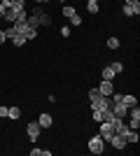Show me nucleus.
I'll use <instances>...</instances> for the list:
<instances>
[{
	"instance_id": "obj_20",
	"label": "nucleus",
	"mask_w": 140,
	"mask_h": 156,
	"mask_svg": "<svg viewBox=\"0 0 140 156\" xmlns=\"http://www.w3.org/2000/svg\"><path fill=\"white\" fill-rule=\"evenodd\" d=\"M12 42H14V47H23V44L28 42V40L23 37V35H14V37H12Z\"/></svg>"
},
{
	"instance_id": "obj_22",
	"label": "nucleus",
	"mask_w": 140,
	"mask_h": 156,
	"mask_svg": "<svg viewBox=\"0 0 140 156\" xmlns=\"http://www.w3.org/2000/svg\"><path fill=\"white\" fill-rule=\"evenodd\" d=\"M38 16H40L42 26H49V23H52V16H49V14H38Z\"/></svg>"
},
{
	"instance_id": "obj_9",
	"label": "nucleus",
	"mask_w": 140,
	"mask_h": 156,
	"mask_svg": "<svg viewBox=\"0 0 140 156\" xmlns=\"http://www.w3.org/2000/svg\"><path fill=\"white\" fill-rule=\"evenodd\" d=\"M124 140H126V144H138V140H140V135L135 133L133 128H128L126 133H124Z\"/></svg>"
},
{
	"instance_id": "obj_15",
	"label": "nucleus",
	"mask_w": 140,
	"mask_h": 156,
	"mask_svg": "<svg viewBox=\"0 0 140 156\" xmlns=\"http://www.w3.org/2000/svg\"><path fill=\"white\" fill-rule=\"evenodd\" d=\"M7 117H9V119H14V121H16V119L21 117V110H19V107H7Z\"/></svg>"
},
{
	"instance_id": "obj_4",
	"label": "nucleus",
	"mask_w": 140,
	"mask_h": 156,
	"mask_svg": "<svg viewBox=\"0 0 140 156\" xmlns=\"http://www.w3.org/2000/svg\"><path fill=\"white\" fill-rule=\"evenodd\" d=\"M26 130H28V137H31V142H35V140L40 137V133H42V126L38 124V121H31V124L26 126Z\"/></svg>"
},
{
	"instance_id": "obj_26",
	"label": "nucleus",
	"mask_w": 140,
	"mask_h": 156,
	"mask_svg": "<svg viewBox=\"0 0 140 156\" xmlns=\"http://www.w3.org/2000/svg\"><path fill=\"white\" fill-rule=\"evenodd\" d=\"M14 35H16V30H14V26L5 28V37H14Z\"/></svg>"
},
{
	"instance_id": "obj_30",
	"label": "nucleus",
	"mask_w": 140,
	"mask_h": 156,
	"mask_svg": "<svg viewBox=\"0 0 140 156\" xmlns=\"http://www.w3.org/2000/svg\"><path fill=\"white\" fill-rule=\"evenodd\" d=\"M0 117H7V107H5V105L0 107Z\"/></svg>"
},
{
	"instance_id": "obj_1",
	"label": "nucleus",
	"mask_w": 140,
	"mask_h": 156,
	"mask_svg": "<svg viewBox=\"0 0 140 156\" xmlns=\"http://www.w3.org/2000/svg\"><path fill=\"white\" fill-rule=\"evenodd\" d=\"M112 107V100H110V96H98L96 100H91V110H110Z\"/></svg>"
},
{
	"instance_id": "obj_10",
	"label": "nucleus",
	"mask_w": 140,
	"mask_h": 156,
	"mask_svg": "<svg viewBox=\"0 0 140 156\" xmlns=\"http://www.w3.org/2000/svg\"><path fill=\"white\" fill-rule=\"evenodd\" d=\"M121 103L126 105V107H135V105H138V98H135L133 93H121Z\"/></svg>"
},
{
	"instance_id": "obj_2",
	"label": "nucleus",
	"mask_w": 140,
	"mask_h": 156,
	"mask_svg": "<svg viewBox=\"0 0 140 156\" xmlns=\"http://www.w3.org/2000/svg\"><path fill=\"white\" fill-rule=\"evenodd\" d=\"M89 151H91V154H103V151H105V140L100 135L91 137V140H89Z\"/></svg>"
},
{
	"instance_id": "obj_23",
	"label": "nucleus",
	"mask_w": 140,
	"mask_h": 156,
	"mask_svg": "<svg viewBox=\"0 0 140 156\" xmlns=\"http://www.w3.org/2000/svg\"><path fill=\"white\" fill-rule=\"evenodd\" d=\"M70 26H82V16L80 14H73V16H70Z\"/></svg>"
},
{
	"instance_id": "obj_29",
	"label": "nucleus",
	"mask_w": 140,
	"mask_h": 156,
	"mask_svg": "<svg viewBox=\"0 0 140 156\" xmlns=\"http://www.w3.org/2000/svg\"><path fill=\"white\" fill-rule=\"evenodd\" d=\"M5 40H7V37H5V30H2V28H0V44H2V42H5Z\"/></svg>"
},
{
	"instance_id": "obj_25",
	"label": "nucleus",
	"mask_w": 140,
	"mask_h": 156,
	"mask_svg": "<svg viewBox=\"0 0 140 156\" xmlns=\"http://www.w3.org/2000/svg\"><path fill=\"white\" fill-rule=\"evenodd\" d=\"M91 112H93V114H91L93 121H98V124H100V121H103V112H100V110H91Z\"/></svg>"
},
{
	"instance_id": "obj_7",
	"label": "nucleus",
	"mask_w": 140,
	"mask_h": 156,
	"mask_svg": "<svg viewBox=\"0 0 140 156\" xmlns=\"http://www.w3.org/2000/svg\"><path fill=\"white\" fill-rule=\"evenodd\" d=\"M112 112H114V117H119V119H124L128 114V107L124 103H112Z\"/></svg>"
},
{
	"instance_id": "obj_5",
	"label": "nucleus",
	"mask_w": 140,
	"mask_h": 156,
	"mask_svg": "<svg viewBox=\"0 0 140 156\" xmlns=\"http://www.w3.org/2000/svg\"><path fill=\"white\" fill-rule=\"evenodd\" d=\"M107 142L112 144L114 149H126V140H124V135H121V133H114V135L110 137Z\"/></svg>"
},
{
	"instance_id": "obj_13",
	"label": "nucleus",
	"mask_w": 140,
	"mask_h": 156,
	"mask_svg": "<svg viewBox=\"0 0 140 156\" xmlns=\"http://www.w3.org/2000/svg\"><path fill=\"white\" fill-rule=\"evenodd\" d=\"M61 14H63V16H66V19H70V16H73V14H77V9H75L73 5H63V9H61Z\"/></svg>"
},
{
	"instance_id": "obj_12",
	"label": "nucleus",
	"mask_w": 140,
	"mask_h": 156,
	"mask_svg": "<svg viewBox=\"0 0 140 156\" xmlns=\"http://www.w3.org/2000/svg\"><path fill=\"white\" fill-rule=\"evenodd\" d=\"M114 77H117V72H114L112 68H110V65H105V68H103V79H107V82H112Z\"/></svg>"
},
{
	"instance_id": "obj_21",
	"label": "nucleus",
	"mask_w": 140,
	"mask_h": 156,
	"mask_svg": "<svg viewBox=\"0 0 140 156\" xmlns=\"http://www.w3.org/2000/svg\"><path fill=\"white\" fill-rule=\"evenodd\" d=\"M124 2H126V5H131V7L135 9V16L140 14V0H124Z\"/></svg>"
},
{
	"instance_id": "obj_16",
	"label": "nucleus",
	"mask_w": 140,
	"mask_h": 156,
	"mask_svg": "<svg viewBox=\"0 0 140 156\" xmlns=\"http://www.w3.org/2000/svg\"><path fill=\"white\" fill-rule=\"evenodd\" d=\"M2 19H5V21H9V23H14V21H16V12H14V9H5Z\"/></svg>"
},
{
	"instance_id": "obj_31",
	"label": "nucleus",
	"mask_w": 140,
	"mask_h": 156,
	"mask_svg": "<svg viewBox=\"0 0 140 156\" xmlns=\"http://www.w3.org/2000/svg\"><path fill=\"white\" fill-rule=\"evenodd\" d=\"M2 14H5V7L0 5V19H2Z\"/></svg>"
},
{
	"instance_id": "obj_32",
	"label": "nucleus",
	"mask_w": 140,
	"mask_h": 156,
	"mask_svg": "<svg viewBox=\"0 0 140 156\" xmlns=\"http://www.w3.org/2000/svg\"><path fill=\"white\" fill-rule=\"evenodd\" d=\"M38 2H40V5H42V2H52V0H38Z\"/></svg>"
},
{
	"instance_id": "obj_27",
	"label": "nucleus",
	"mask_w": 140,
	"mask_h": 156,
	"mask_svg": "<svg viewBox=\"0 0 140 156\" xmlns=\"http://www.w3.org/2000/svg\"><path fill=\"white\" fill-rule=\"evenodd\" d=\"M98 96H100V93H98V89H91V91H89V100H96Z\"/></svg>"
},
{
	"instance_id": "obj_19",
	"label": "nucleus",
	"mask_w": 140,
	"mask_h": 156,
	"mask_svg": "<svg viewBox=\"0 0 140 156\" xmlns=\"http://www.w3.org/2000/svg\"><path fill=\"white\" fill-rule=\"evenodd\" d=\"M119 37H107V49H119Z\"/></svg>"
},
{
	"instance_id": "obj_17",
	"label": "nucleus",
	"mask_w": 140,
	"mask_h": 156,
	"mask_svg": "<svg viewBox=\"0 0 140 156\" xmlns=\"http://www.w3.org/2000/svg\"><path fill=\"white\" fill-rule=\"evenodd\" d=\"M87 9H89V14H98L100 7H98V2H96V0H89V2H87Z\"/></svg>"
},
{
	"instance_id": "obj_8",
	"label": "nucleus",
	"mask_w": 140,
	"mask_h": 156,
	"mask_svg": "<svg viewBox=\"0 0 140 156\" xmlns=\"http://www.w3.org/2000/svg\"><path fill=\"white\" fill-rule=\"evenodd\" d=\"M38 124H40L42 128H49V126L54 124V119H52V114H49V112H42L40 117H38Z\"/></svg>"
},
{
	"instance_id": "obj_11",
	"label": "nucleus",
	"mask_w": 140,
	"mask_h": 156,
	"mask_svg": "<svg viewBox=\"0 0 140 156\" xmlns=\"http://www.w3.org/2000/svg\"><path fill=\"white\" fill-rule=\"evenodd\" d=\"M26 23H28L31 28H40V26H42V23H40V16H38V14H31V16L26 19Z\"/></svg>"
},
{
	"instance_id": "obj_3",
	"label": "nucleus",
	"mask_w": 140,
	"mask_h": 156,
	"mask_svg": "<svg viewBox=\"0 0 140 156\" xmlns=\"http://www.w3.org/2000/svg\"><path fill=\"white\" fill-rule=\"evenodd\" d=\"M98 130H100V137H103V140L107 142V140L114 135V124H112V121H100Z\"/></svg>"
},
{
	"instance_id": "obj_18",
	"label": "nucleus",
	"mask_w": 140,
	"mask_h": 156,
	"mask_svg": "<svg viewBox=\"0 0 140 156\" xmlns=\"http://www.w3.org/2000/svg\"><path fill=\"white\" fill-rule=\"evenodd\" d=\"M121 12H124V16H128V19H131V16H135V9L131 5H126V2H124V7H121Z\"/></svg>"
},
{
	"instance_id": "obj_33",
	"label": "nucleus",
	"mask_w": 140,
	"mask_h": 156,
	"mask_svg": "<svg viewBox=\"0 0 140 156\" xmlns=\"http://www.w3.org/2000/svg\"><path fill=\"white\" fill-rule=\"evenodd\" d=\"M61 2H66V0H61Z\"/></svg>"
},
{
	"instance_id": "obj_28",
	"label": "nucleus",
	"mask_w": 140,
	"mask_h": 156,
	"mask_svg": "<svg viewBox=\"0 0 140 156\" xmlns=\"http://www.w3.org/2000/svg\"><path fill=\"white\" fill-rule=\"evenodd\" d=\"M42 154V149H38V147H33V149H31V156H40Z\"/></svg>"
},
{
	"instance_id": "obj_6",
	"label": "nucleus",
	"mask_w": 140,
	"mask_h": 156,
	"mask_svg": "<svg viewBox=\"0 0 140 156\" xmlns=\"http://www.w3.org/2000/svg\"><path fill=\"white\" fill-rule=\"evenodd\" d=\"M98 93H100V96H112V93H114V84H112V82H107V79H103L100 86H98Z\"/></svg>"
},
{
	"instance_id": "obj_24",
	"label": "nucleus",
	"mask_w": 140,
	"mask_h": 156,
	"mask_svg": "<svg viewBox=\"0 0 140 156\" xmlns=\"http://www.w3.org/2000/svg\"><path fill=\"white\" fill-rule=\"evenodd\" d=\"M110 68H112L117 75H119V72H124V63H119V61H117V63H110Z\"/></svg>"
},
{
	"instance_id": "obj_34",
	"label": "nucleus",
	"mask_w": 140,
	"mask_h": 156,
	"mask_svg": "<svg viewBox=\"0 0 140 156\" xmlns=\"http://www.w3.org/2000/svg\"><path fill=\"white\" fill-rule=\"evenodd\" d=\"M87 2H89V0H87ZM96 2H98V0H96Z\"/></svg>"
},
{
	"instance_id": "obj_14",
	"label": "nucleus",
	"mask_w": 140,
	"mask_h": 156,
	"mask_svg": "<svg viewBox=\"0 0 140 156\" xmlns=\"http://www.w3.org/2000/svg\"><path fill=\"white\" fill-rule=\"evenodd\" d=\"M9 9H14V12H21V9H26V2H23V0H12Z\"/></svg>"
}]
</instances>
